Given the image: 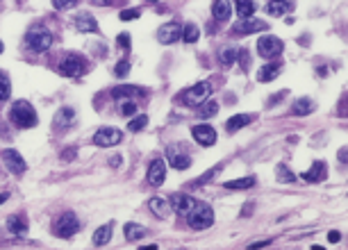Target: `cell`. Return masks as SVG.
<instances>
[{"label": "cell", "mask_w": 348, "mask_h": 250, "mask_svg": "<svg viewBox=\"0 0 348 250\" xmlns=\"http://www.w3.org/2000/svg\"><path fill=\"white\" fill-rule=\"evenodd\" d=\"M187 223H189V228H193V230H207L209 225L214 223V212H212V207H209L207 202L196 200L193 209L187 214Z\"/></svg>", "instance_id": "cell-1"}, {"label": "cell", "mask_w": 348, "mask_h": 250, "mask_svg": "<svg viewBox=\"0 0 348 250\" xmlns=\"http://www.w3.org/2000/svg\"><path fill=\"white\" fill-rule=\"evenodd\" d=\"M109 239H112V223L102 225V228H98L96 232H93V244L96 246H107Z\"/></svg>", "instance_id": "cell-26"}, {"label": "cell", "mask_w": 348, "mask_h": 250, "mask_svg": "<svg viewBox=\"0 0 348 250\" xmlns=\"http://www.w3.org/2000/svg\"><path fill=\"white\" fill-rule=\"evenodd\" d=\"M116 46L118 48H123V50H130V37L128 34H121V37L116 39Z\"/></svg>", "instance_id": "cell-42"}, {"label": "cell", "mask_w": 348, "mask_h": 250, "mask_svg": "<svg viewBox=\"0 0 348 250\" xmlns=\"http://www.w3.org/2000/svg\"><path fill=\"white\" fill-rule=\"evenodd\" d=\"M141 250H157V246L153 244V246H141Z\"/></svg>", "instance_id": "cell-50"}, {"label": "cell", "mask_w": 348, "mask_h": 250, "mask_svg": "<svg viewBox=\"0 0 348 250\" xmlns=\"http://www.w3.org/2000/svg\"><path fill=\"white\" fill-rule=\"evenodd\" d=\"M166 180V166L162 160H155L153 164L148 166V182L153 186H162Z\"/></svg>", "instance_id": "cell-14"}, {"label": "cell", "mask_w": 348, "mask_h": 250, "mask_svg": "<svg viewBox=\"0 0 348 250\" xmlns=\"http://www.w3.org/2000/svg\"><path fill=\"white\" fill-rule=\"evenodd\" d=\"M146 125H148V116H146V114H139V116H132V121L128 123V130L130 132H141Z\"/></svg>", "instance_id": "cell-34"}, {"label": "cell", "mask_w": 348, "mask_h": 250, "mask_svg": "<svg viewBox=\"0 0 348 250\" xmlns=\"http://www.w3.org/2000/svg\"><path fill=\"white\" fill-rule=\"evenodd\" d=\"M237 59V50L235 48H221L219 50V64L221 66H232Z\"/></svg>", "instance_id": "cell-32"}, {"label": "cell", "mask_w": 348, "mask_h": 250, "mask_svg": "<svg viewBox=\"0 0 348 250\" xmlns=\"http://www.w3.org/2000/svg\"><path fill=\"white\" fill-rule=\"evenodd\" d=\"M177 250H184V248H177Z\"/></svg>", "instance_id": "cell-53"}, {"label": "cell", "mask_w": 348, "mask_h": 250, "mask_svg": "<svg viewBox=\"0 0 348 250\" xmlns=\"http://www.w3.org/2000/svg\"><path fill=\"white\" fill-rule=\"evenodd\" d=\"M75 27H78L80 32H98V23L89 11H80V14L75 16Z\"/></svg>", "instance_id": "cell-17"}, {"label": "cell", "mask_w": 348, "mask_h": 250, "mask_svg": "<svg viewBox=\"0 0 348 250\" xmlns=\"http://www.w3.org/2000/svg\"><path fill=\"white\" fill-rule=\"evenodd\" d=\"M300 175H303L305 182H323L328 177V166H326V162H314V164H312L305 173H300Z\"/></svg>", "instance_id": "cell-13"}, {"label": "cell", "mask_w": 348, "mask_h": 250, "mask_svg": "<svg viewBox=\"0 0 348 250\" xmlns=\"http://www.w3.org/2000/svg\"><path fill=\"white\" fill-rule=\"evenodd\" d=\"M180 37H182V27L177 25V23H166V25H162L160 30H157V41L164 43V46L175 43Z\"/></svg>", "instance_id": "cell-10"}, {"label": "cell", "mask_w": 348, "mask_h": 250, "mask_svg": "<svg viewBox=\"0 0 348 250\" xmlns=\"http://www.w3.org/2000/svg\"><path fill=\"white\" fill-rule=\"evenodd\" d=\"M78 230H80V218L75 216V212L59 214L53 223V234L55 237H62V239H71Z\"/></svg>", "instance_id": "cell-4"}, {"label": "cell", "mask_w": 348, "mask_h": 250, "mask_svg": "<svg viewBox=\"0 0 348 250\" xmlns=\"http://www.w3.org/2000/svg\"><path fill=\"white\" fill-rule=\"evenodd\" d=\"M219 170H221V166H214V168H212V170H207V173H203V177H200V180H196V182H193V184H203V182H209V180H212V177L216 175V173H219Z\"/></svg>", "instance_id": "cell-40"}, {"label": "cell", "mask_w": 348, "mask_h": 250, "mask_svg": "<svg viewBox=\"0 0 348 250\" xmlns=\"http://www.w3.org/2000/svg\"><path fill=\"white\" fill-rule=\"evenodd\" d=\"M7 198H9V193H0V205H2V202H5Z\"/></svg>", "instance_id": "cell-51"}, {"label": "cell", "mask_w": 348, "mask_h": 250, "mask_svg": "<svg viewBox=\"0 0 348 250\" xmlns=\"http://www.w3.org/2000/svg\"><path fill=\"white\" fill-rule=\"evenodd\" d=\"M0 53H2V41H0Z\"/></svg>", "instance_id": "cell-52"}, {"label": "cell", "mask_w": 348, "mask_h": 250, "mask_svg": "<svg viewBox=\"0 0 348 250\" xmlns=\"http://www.w3.org/2000/svg\"><path fill=\"white\" fill-rule=\"evenodd\" d=\"M87 69H89V62L80 53H66L62 57V62H59V73L66 75V78L82 75V73H87Z\"/></svg>", "instance_id": "cell-3"}, {"label": "cell", "mask_w": 348, "mask_h": 250, "mask_svg": "<svg viewBox=\"0 0 348 250\" xmlns=\"http://www.w3.org/2000/svg\"><path fill=\"white\" fill-rule=\"evenodd\" d=\"M198 37H200L198 25L189 23V25H184V27H182V39H184L187 43H196V41H198Z\"/></svg>", "instance_id": "cell-33"}, {"label": "cell", "mask_w": 348, "mask_h": 250, "mask_svg": "<svg viewBox=\"0 0 348 250\" xmlns=\"http://www.w3.org/2000/svg\"><path fill=\"white\" fill-rule=\"evenodd\" d=\"M134 93H141L137 86H128V84H121V86H114L112 89V96L116 102H123V100H130L128 96H134Z\"/></svg>", "instance_id": "cell-21"}, {"label": "cell", "mask_w": 348, "mask_h": 250, "mask_svg": "<svg viewBox=\"0 0 348 250\" xmlns=\"http://www.w3.org/2000/svg\"><path fill=\"white\" fill-rule=\"evenodd\" d=\"M251 121H253V114H237V116H232L230 121L225 123V130H228V132H237V130L248 125Z\"/></svg>", "instance_id": "cell-22"}, {"label": "cell", "mask_w": 348, "mask_h": 250, "mask_svg": "<svg viewBox=\"0 0 348 250\" xmlns=\"http://www.w3.org/2000/svg\"><path fill=\"white\" fill-rule=\"evenodd\" d=\"M2 162H5V166L14 173V175H21L27 168L25 160H23L21 153H16V150H5V153H2Z\"/></svg>", "instance_id": "cell-11"}, {"label": "cell", "mask_w": 348, "mask_h": 250, "mask_svg": "<svg viewBox=\"0 0 348 250\" xmlns=\"http://www.w3.org/2000/svg\"><path fill=\"white\" fill-rule=\"evenodd\" d=\"M235 9H237V14L241 16V21L244 18H251L253 16V11H255V2H244V0H239V2H235Z\"/></svg>", "instance_id": "cell-31"}, {"label": "cell", "mask_w": 348, "mask_h": 250, "mask_svg": "<svg viewBox=\"0 0 348 250\" xmlns=\"http://www.w3.org/2000/svg\"><path fill=\"white\" fill-rule=\"evenodd\" d=\"M339 162H342V164H344V162H346V150H339Z\"/></svg>", "instance_id": "cell-49"}, {"label": "cell", "mask_w": 348, "mask_h": 250, "mask_svg": "<svg viewBox=\"0 0 348 250\" xmlns=\"http://www.w3.org/2000/svg\"><path fill=\"white\" fill-rule=\"evenodd\" d=\"M150 209L155 212L157 218H169V212H171V205L166 200H162V198H153L150 200Z\"/></svg>", "instance_id": "cell-25"}, {"label": "cell", "mask_w": 348, "mask_h": 250, "mask_svg": "<svg viewBox=\"0 0 348 250\" xmlns=\"http://www.w3.org/2000/svg\"><path fill=\"white\" fill-rule=\"evenodd\" d=\"M53 7L55 9H73V7H78V2L75 0H55Z\"/></svg>", "instance_id": "cell-39"}, {"label": "cell", "mask_w": 348, "mask_h": 250, "mask_svg": "<svg viewBox=\"0 0 348 250\" xmlns=\"http://www.w3.org/2000/svg\"><path fill=\"white\" fill-rule=\"evenodd\" d=\"M73 121H75V112L71 107H62L57 112V116H55V125H71Z\"/></svg>", "instance_id": "cell-29"}, {"label": "cell", "mask_w": 348, "mask_h": 250, "mask_svg": "<svg viewBox=\"0 0 348 250\" xmlns=\"http://www.w3.org/2000/svg\"><path fill=\"white\" fill-rule=\"evenodd\" d=\"M216 112H219V105H216L214 100H205L203 105L198 107V116L200 118H212V116H216Z\"/></svg>", "instance_id": "cell-30"}, {"label": "cell", "mask_w": 348, "mask_h": 250, "mask_svg": "<svg viewBox=\"0 0 348 250\" xmlns=\"http://www.w3.org/2000/svg\"><path fill=\"white\" fill-rule=\"evenodd\" d=\"M123 141V132L116 128H100L93 134V144L100 146V148H112V146L121 144Z\"/></svg>", "instance_id": "cell-8"}, {"label": "cell", "mask_w": 348, "mask_h": 250, "mask_svg": "<svg viewBox=\"0 0 348 250\" xmlns=\"http://www.w3.org/2000/svg\"><path fill=\"white\" fill-rule=\"evenodd\" d=\"M141 11L139 9H125L121 11V21H132V18H139Z\"/></svg>", "instance_id": "cell-41"}, {"label": "cell", "mask_w": 348, "mask_h": 250, "mask_svg": "<svg viewBox=\"0 0 348 250\" xmlns=\"http://www.w3.org/2000/svg\"><path fill=\"white\" fill-rule=\"evenodd\" d=\"M273 239H264V241H257V244H251L248 246V250H260V248H264V246H268Z\"/></svg>", "instance_id": "cell-44"}, {"label": "cell", "mask_w": 348, "mask_h": 250, "mask_svg": "<svg viewBox=\"0 0 348 250\" xmlns=\"http://www.w3.org/2000/svg\"><path fill=\"white\" fill-rule=\"evenodd\" d=\"M9 118L16 128H34V125H37V112H34V107L25 100L14 102Z\"/></svg>", "instance_id": "cell-2"}, {"label": "cell", "mask_w": 348, "mask_h": 250, "mask_svg": "<svg viewBox=\"0 0 348 250\" xmlns=\"http://www.w3.org/2000/svg\"><path fill=\"white\" fill-rule=\"evenodd\" d=\"M25 43H27V48L34 50V53H43V50L50 48L53 34H50L46 27H32V30L25 34Z\"/></svg>", "instance_id": "cell-5"}, {"label": "cell", "mask_w": 348, "mask_h": 250, "mask_svg": "<svg viewBox=\"0 0 348 250\" xmlns=\"http://www.w3.org/2000/svg\"><path fill=\"white\" fill-rule=\"evenodd\" d=\"M284 96H287V91H280V93H275V96H271V98H268V107H273L275 102H278V100H282Z\"/></svg>", "instance_id": "cell-43"}, {"label": "cell", "mask_w": 348, "mask_h": 250, "mask_svg": "<svg viewBox=\"0 0 348 250\" xmlns=\"http://www.w3.org/2000/svg\"><path fill=\"white\" fill-rule=\"evenodd\" d=\"M282 50H284L282 39L273 37V34H264V37H260V41H257V53H260V57H264V59L280 57Z\"/></svg>", "instance_id": "cell-6"}, {"label": "cell", "mask_w": 348, "mask_h": 250, "mask_svg": "<svg viewBox=\"0 0 348 250\" xmlns=\"http://www.w3.org/2000/svg\"><path fill=\"white\" fill-rule=\"evenodd\" d=\"M169 205H171V209H173V212H177L180 216H187V214L193 209L196 200H193L189 193H171V198H169Z\"/></svg>", "instance_id": "cell-9"}, {"label": "cell", "mask_w": 348, "mask_h": 250, "mask_svg": "<svg viewBox=\"0 0 348 250\" xmlns=\"http://www.w3.org/2000/svg\"><path fill=\"white\" fill-rule=\"evenodd\" d=\"M109 164H112V166H116V168H118V166L123 164V160H121V155H114L112 160H109Z\"/></svg>", "instance_id": "cell-48"}, {"label": "cell", "mask_w": 348, "mask_h": 250, "mask_svg": "<svg viewBox=\"0 0 348 250\" xmlns=\"http://www.w3.org/2000/svg\"><path fill=\"white\" fill-rule=\"evenodd\" d=\"M59 157H62V160H64V162H71V160H73V157H75V148H69V150H64V153L59 155Z\"/></svg>", "instance_id": "cell-45"}, {"label": "cell", "mask_w": 348, "mask_h": 250, "mask_svg": "<svg viewBox=\"0 0 348 250\" xmlns=\"http://www.w3.org/2000/svg\"><path fill=\"white\" fill-rule=\"evenodd\" d=\"M169 164H171L173 168L182 170V168H189V166H191V157H187V155H182V153H175V150H169Z\"/></svg>", "instance_id": "cell-20"}, {"label": "cell", "mask_w": 348, "mask_h": 250, "mask_svg": "<svg viewBox=\"0 0 348 250\" xmlns=\"http://www.w3.org/2000/svg\"><path fill=\"white\" fill-rule=\"evenodd\" d=\"M280 71H282V66H280L278 62H271V64L262 66V69L257 71V80H260V82H271V80H275V78L280 75Z\"/></svg>", "instance_id": "cell-19"}, {"label": "cell", "mask_w": 348, "mask_h": 250, "mask_svg": "<svg viewBox=\"0 0 348 250\" xmlns=\"http://www.w3.org/2000/svg\"><path fill=\"white\" fill-rule=\"evenodd\" d=\"M11 96V86H9V78L0 73V100H7Z\"/></svg>", "instance_id": "cell-35"}, {"label": "cell", "mask_w": 348, "mask_h": 250, "mask_svg": "<svg viewBox=\"0 0 348 250\" xmlns=\"http://www.w3.org/2000/svg\"><path fill=\"white\" fill-rule=\"evenodd\" d=\"M255 184V177L248 175V177H239V180H230L225 182V189H232V191H244V189H251V186Z\"/></svg>", "instance_id": "cell-27"}, {"label": "cell", "mask_w": 348, "mask_h": 250, "mask_svg": "<svg viewBox=\"0 0 348 250\" xmlns=\"http://www.w3.org/2000/svg\"><path fill=\"white\" fill-rule=\"evenodd\" d=\"M191 134L200 146H214L216 144V132L212 125H196V128L191 130Z\"/></svg>", "instance_id": "cell-12"}, {"label": "cell", "mask_w": 348, "mask_h": 250, "mask_svg": "<svg viewBox=\"0 0 348 250\" xmlns=\"http://www.w3.org/2000/svg\"><path fill=\"white\" fill-rule=\"evenodd\" d=\"M146 234H148V230H146L144 225H137V223L125 225V239L128 241H139V239H144Z\"/></svg>", "instance_id": "cell-24"}, {"label": "cell", "mask_w": 348, "mask_h": 250, "mask_svg": "<svg viewBox=\"0 0 348 250\" xmlns=\"http://www.w3.org/2000/svg\"><path fill=\"white\" fill-rule=\"evenodd\" d=\"M7 230L11 234H25L27 232V216L25 214H11L7 218Z\"/></svg>", "instance_id": "cell-18"}, {"label": "cell", "mask_w": 348, "mask_h": 250, "mask_svg": "<svg viewBox=\"0 0 348 250\" xmlns=\"http://www.w3.org/2000/svg\"><path fill=\"white\" fill-rule=\"evenodd\" d=\"M294 9V2H268L266 5V11L271 16H282L287 11Z\"/></svg>", "instance_id": "cell-28"}, {"label": "cell", "mask_w": 348, "mask_h": 250, "mask_svg": "<svg viewBox=\"0 0 348 250\" xmlns=\"http://www.w3.org/2000/svg\"><path fill=\"white\" fill-rule=\"evenodd\" d=\"M212 16H214V21L225 23L232 16V2H228V0H216V2H212Z\"/></svg>", "instance_id": "cell-16"}, {"label": "cell", "mask_w": 348, "mask_h": 250, "mask_svg": "<svg viewBox=\"0 0 348 250\" xmlns=\"http://www.w3.org/2000/svg\"><path fill=\"white\" fill-rule=\"evenodd\" d=\"M239 62H241V69H246V66H248V53H246V50L239 53Z\"/></svg>", "instance_id": "cell-46"}, {"label": "cell", "mask_w": 348, "mask_h": 250, "mask_svg": "<svg viewBox=\"0 0 348 250\" xmlns=\"http://www.w3.org/2000/svg\"><path fill=\"white\" fill-rule=\"evenodd\" d=\"M314 100L312 98H300V100L294 102V107H291V112L298 114V116H305V114H312L314 112Z\"/></svg>", "instance_id": "cell-23"}, {"label": "cell", "mask_w": 348, "mask_h": 250, "mask_svg": "<svg viewBox=\"0 0 348 250\" xmlns=\"http://www.w3.org/2000/svg\"><path fill=\"white\" fill-rule=\"evenodd\" d=\"M275 173H278V180L280 182H296V175L291 173L289 168H287V166H278V170H275Z\"/></svg>", "instance_id": "cell-36"}, {"label": "cell", "mask_w": 348, "mask_h": 250, "mask_svg": "<svg viewBox=\"0 0 348 250\" xmlns=\"http://www.w3.org/2000/svg\"><path fill=\"white\" fill-rule=\"evenodd\" d=\"M134 112H137V102H134V100H123V102H121V114H123V116H132Z\"/></svg>", "instance_id": "cell-37"}, {"label": "cell", "mask_w": 348, "mask_h": 250, "mask_svg": "<svg viewBox=\"0 0 348 250\" xmlns=\"http://www.w3.org/2000/svg\"><path fill=\"white\" fill-rule=\"evenodd\" d=\"M328 239H330V241H332V244H337V241H339V239H342V234H339V232H337V230H335V232H328Z\"/></svg>", "instance_id": "cell-47"}, {"label": "cell", "mask_w": 348, "mask_h": 250, "mask_svg": "<svg viewBox=\"0 0 348 250\" xmlns=\"http://www.w3.org/2000/svg\"><path fill=\"white\" fill-rule=\"evenodd\" d=\"M260 30H268V25L264 21H257V18H244L235 25V32L237 34H253V32H260Z\"/></svg>", "instance_id": "cell-15"}, {"label": "cell", "mask_w": 348, "mask_h": 250, "mask_svg": "<svg viewBox=\"0 0 348 250\" xmlns=\"http://www.w3.org/2000/svg\"><path fill=\"white\" fill-rule=\"evenodd\" d=\"M114 73H116V78H125V75L130 73V62H118L116 64V69H114Z\"/></svg>", "instance_id": "cell-38"}, {"label": "cell", "mask_w": 348, "mask_h": 250, "mask_svg": "<svg viewBox=\"0 0 348 250\" xmlns=\"http://www.w3.org/2000/svg\"><path fill=\"white\" fill-rule=\"evenodd\" d=\"M209 93H212V84L209 82H198V84L189 86L182 93V102L184 105H203Z\"/></svg>", "instance_id": "cell-7"}]
</instances>
